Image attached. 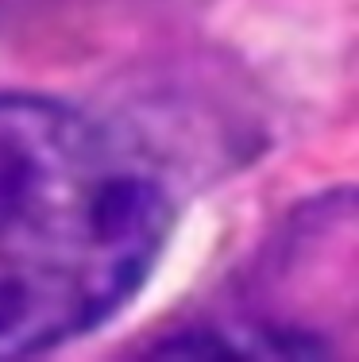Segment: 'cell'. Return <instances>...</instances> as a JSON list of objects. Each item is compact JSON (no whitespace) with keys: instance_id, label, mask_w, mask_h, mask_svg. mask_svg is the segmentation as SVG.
Returning <instances> with one entry per match:
<instances>
[{"instance_id":"1","label":"cell","mask_w":359,"mask_h":362,"mask_svg":"<svg viewBox=\"0 0 359 362\" xmlns=\"http://www.w3.org/2000/svg\"><path fill=\"white\" fill-rule=\"evenodd\" d=\"M170 193L62 100L0 93V358L105 324L162 255Z\"/></svg>"}]
</instances>
